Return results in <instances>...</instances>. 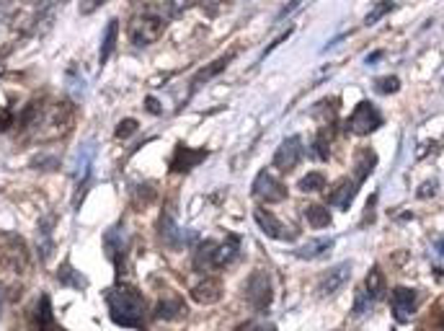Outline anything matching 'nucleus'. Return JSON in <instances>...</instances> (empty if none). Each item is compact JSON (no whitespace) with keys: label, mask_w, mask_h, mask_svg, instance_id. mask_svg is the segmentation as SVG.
Listing matches in <instances>:
<instances>
[{"label":"nucleus","mask_w":444,"mask_h":331,"mask_svg":"<svg viewBox=\"0 0 444 331\" xmlns=\"http://www.w3.org/2000/svg\"><path fill=\"white\" fill-rule=\"evenodd\" d=\"M109 303V316L114 323L127 326V329H142L145 326V300L129 285H119L106 295Z\"/></svg>","instance_id":"nucleus-1"},{"label":"nucleus","mask_w":444,"mask_h":331,"mask_svg":"<svg viewBox=\"0 0 444 331\" xmlns=\"http://www.w3.org/2000/svg\"><path fill=\"white\" fill-rule=\"evenodd\" d=\"M271 298H274V292H271V279L264 269H256L246 282V300L248 305L256 310V313H266L268 305H271Z\"/></svg>","instance_id":"nucleus-2"},{"label":"nucleus","mask_w":444,"mask_h":331,"mask_svg":"<svg viewBox=\"0 0 444 331\" xmlns=\"http://www.w3.org/2000/svg\"><path fill=\"white\" fill-rule=\"evenodd\" d=\"M165 29V21L158 19V16H137V19L129 23V39L137 47H147L153 41L160 39V34Z\"/></svg>","instance_id":"nucleus-3"},{"label":"nucleus","mask_w":444,"mask_h":331,"mask_svg":"<svg viewBox=\"0 0 444 331\" xmlns=\"http://www.w3.org/2000/svg\"><path fill=\"white\" fill-rule=\"evenodd\" d=\"M380 124H382V117H380V112H377V106L370 101H361L359 106L354 109V114L349 117V124H346V127H349L354 134H370V132H374Z\"/></svg>","instance_id":"nucleus-4"},{"label":"nucleus","mask_w":444,"mask_h":331,"mask_svg":"<svg viewBox=\"0 0 444 331\" xmlns=\"http://www.w3.org/2000/svg\"><path fill=\"white\" fill-rule=\"evenodd\" d=\"M253 197L261 202H282L287 197V186L282 184L279 179H274V174L261 171L253 181Z\"/></svg>","instance_id":"nucleus-5"},{"label":"nucleus","mask_w":444,"mask_h":331,"mask_svg":"<svg viewBox=\"0 0 444 331\" xmlns=\"http://www.w3.org/2000/svg\"><path fill=\"white\" fill-rule=\"evenodd\" d=\"M299 158H302V140H299L297 134H292L287 140H282V145L277 148L274 166H277L279 171H292L299 163Z\"/></svg>","instance_id":"nucleus-6"},{"label":"nucleus","mask_w":444,"mask_h":331,"mask_svg":"<svg viewBox=\"0 0 444 331\" xmlns=\"http://www.w3.org/2000/svg\"><path fill=\"white\" fill-rule=\"evenodd\" d=\"M416 303H419V295L413 288H395L390 292V305L392 313L398 321H408L416 310Z\"/></svg>","instance_id":"nucleus-7"},{"label":"nucleus","mask_w":444,"mask_h":331,"mask_svg":"<svg viewBox=\"0 0 444 331\" xmlns=\"http://www.w3.org/2000/svg\"><path fill=\"white\" fill-rule=\"evenodd\" d=\"M256 223H258V228L266 233L268 238H277V241H295V230H287V225L282 223V220H277V217L271 215L268 210H256Z\"/></svg>","instance_id":"nucleus-8"},{"label":"nucleus","mask_w":444,"mask_h":331,"mask_svg":"<svg viewBox=\"0 0 444 331\" xmlns=\"http://www.w3.org/2000/svg\"><path fill=\"white\" fill-rule=\"evenodd\" d=\"M349 277H351V261L336 264L333 269L326 272V277L320 282V295H333V292H339V290L346 285V279Z\"/></svg>","instance_id":"nucleus-9"},{"label":"nucleus","mask_w":444,"mask_h":331,"mask_svg":"<svg viewBox=\"0 0 444 331\" xmlns=\"http://www.w3.org/2000/svg\"><path fill=\"white\" fill-rule=\"evenodd\" d=\"M207 158L204 150H191V148H186V145H178L173 153V161H171V171H189V168H194L199 166L202 161Z\"/></svg>","instance_id":"nucleus-10"},{"label":"nucleus","mask_w":444,"mask_h":331,"mask_svg":"<svg viewBox=\"0 0 444 331\" xmlns=\"http://www.w3.org/2000/svg\"><path fill=\"white\" fill-rule=\"evenodd\" d=\"M191 298L196 303H202V305H212V303H217V300L222 298V282H217V279H202L191 290Z\"/></svg>","instance_id":"nucleus-11"},{"label":"nucleus","mask_w":444,"mask_h":331,"mask_svg":"<svg viewBox=\"0 0 444 331\" xmlns=\"http://www.w3.org/2000/svg\"><path fill=\"white\" fill-rule=\"evenodd\" d=\"M357 189L359 186L354 184V181H339V186L330 192V197H328V202L333 207H339V210H349L351 207V202H354V197H357Z\"/></svg>","instance_id":"nucleus-12"},{"label":"nucleus","mask_w":444,"mask_h":331,"mask_svg":"<svg viewBox=\"0 0 444 331\" xmlns=\"http://www.w3.org/2000/svg\"><path fill=\"white\" fill-rule=\"evenodd\" d=\"M155 316H158V319H163V321L184 319V316H186V303L181 298L158 300V305H155Z\"/></svg>","instance_id":"nucleus-13"},{"label":"nucleus","mask_w":444,"mask_h":331,"mask_svg":"<svg viewBox=\"0 0 444 331\" xmlns=\"http://www.w3.org/2000/svg\"><path fill=\"white\" fill-rule=\"evenodd\" d=\"M237 248H240V238L237 236H227L222 243L217 241L215 246V269L217 267H227L233 259L237 257Z\"/></svg>","instance_id":"nucleus-14"},{"label":"nucleus","mask_w":444,"mask_h":331,"mask_svg":"<svg viewBox=\"0 0 444 331\" xmlns=\"http://www.w3.org/2000/svg\"><path fill=\"white\" fill-rule=\"evenodd\" d=\"M158 233H160V241H163L165 246L178 248V243H181V228L176 225V220H173L171 212H165V215L160 217V223H158Z\"/></svg>","instance_id":"nucleus-15"},{"label":"nucleus","mask_w":444,"mask_h":331,"mask_svg":"<svg viewBox=\"0 0 444 331\" xmlns=\"http://www.w3.org/2000/svg\"><path fill=\"white\" fill-rule=\"evenodd\" d=\"M361 290H364V295H367L370 303H374V300H380L382 295H385V277H382L380 267L370 269V274H367V279H364Z\"/></svg>","instance_id":"nucleus-16"},{"label":"nucleus","mask_w":444,"mask_h":331,"mask_svg":"<svg viewBox=\"0 0 444 331\" xmlns=\"http://www.w3.org/2000/svg\"><path fill=\"white\" fill-rule=\"evenodd\" d=\"M215 246L217 241H202L194 254V267L202 269H215Z\"/></svg>","instance_id":"nucleus-17"},{"label":"nucleus","mask_w":444,"mask_h":331,"mask_svg":"<svg viewBox=\"0 0 444 331\" xmlns=\"http://www.w3.org/2000/svg\"><path fill=\"white\" fill-rule=\"evenodd\" d=\"M305 220H308L310 228H315V230H320V228H328L330 225V212L328 207L323 205H308L305 207Z\"/></svg>","instance_id":"nucleus-18"},{"label":"nucleus","mask_w":444,"mask_h":331,"mask_svg":"<svg viewBox=\"0 0 444 331\" xmlns=\"http://www.w3.org/2000/svg\"><path fill=\"white\" fill-rule=\"evenodd\" d=\"M52 321H54V316H52L50 298H47V295H41V298H39V310L34 313V323H36V329H39V331H50Z\"/></svg>","instance_id":"nucleus-19"},{"label":"nucleus","mask_w":444,"mask_h":331,"mask_svg":"<svg viewBox=\"0 0 444 331\" xmlns=\"http://www.w3.org/2000/svg\"><path fill=\"white\" fill-rule=\"evenodd\" d=\"M333 246V241L330 238H318V241H308L305 246L299 248L297 251V257H302V259H315V257H320V254H326L328 248Z\"/></svg>","instance_id":"nucleus-20"},{"label":"nucleus","mask_w":444,"mask_h":331,"mask_svg":"<svg viewBox=\"0 0 444 331\" xmlns=\"http://www.w3.org/2000/svg\"><path fill=\"white\" fill-rule=\"evenodd\" d=\"M374 163H377V158H374L372 150H359V155H357V176H359V179H367V176L372 174Z\"/></svg>","instance_id":"nucleus-21"},{"label":"nucleus","mask_w":444,"mask_h":331,"mask_svg":"<svg viewBox=\"0 0 444 331\" xmlns=\"http://www.w3.org/2000/svg\"><path fill=\"white\" fill-rule=\"evenodd\" d=\"M323 186H326V176L320 174V171H310V174L299 179V189L302 192H320Z\"/></svg>","instance_id":"nucleus-22"},{"label":"nucleus","mask_w":444,"mask_h":331,"mask_svg":"<svg viewBox=\"0 0 444 331\" xmlns=\"http://www.w3.org/2000/svg\"><path fill=\"white\" fill-rule=\"evenodd\" d=\"M114 44H116V21H112V23H109V29H106L103 47H101V62L109 60V54L114 52Z\"/></svg>","instance_id":"nucleus-23"},{"label":"nucleus","mask_w":444,"mask_h":331,"mask_svg":"<svg viewBox=\"0 0 444 331\" xmlns=\"http://www.w3.org/2000/svg\"><path fill=\"white\" fill-rule=\"evenodd\" d=\"M390 10H392V3H388V0H385V3L374 6V8H372L367 16H364V23H367V26H372V23H377V21H380L385 13H390Z\"/></svg>","instance_id":"nucleus-24"},{"label":"nucleus","mask_w":444,"mask_h":331,"mask_svg":"<svg viewBox=\"0 0 444 331\" xmlns=\"http://www.w3.org/2000/svg\"><path fill=\"white\" fill-rule=\"evenodd\" d=\"M227 60H230V57H222V60H215V65H209L207 70H202V72H199V75H196L194 83H204L207 78H212V75H217V72H220V70H222V68H225V65H227Z\"/></svg>","instance_id":"nucleus-25"},{"label":"nucleus","mask_w":444,"mask_h":331,"mask_svg":"<svg viewBox=\"0 0 444 331\" xmlns=\"http://www.w3.org/2000/svg\"><path fill=\"white\" fill-rule=\"evenodd\" d=\"M235 331H277V326L268 323V321H246V323H240Z\"/></svg>","instance_id":"nucleus-26"},{"label":"nucleus","mask_w":444,"mask_h":331,"mask_svg":"<svg viewBox=\"0 0 444 331\" xmlns=\"http://www.w3.org/2000/svg\"><path fill=\"white\" fill-rule=\"evenodd\" d=\"M401 88V81L395 78V75H390V78H380L377 81V91L380 93H395Z\"/></svg>","instance_id":"nucleus-27"},{"label":"nucleus","mask_w":444,"mask_h":331,"mask_svg":"<svg viewBox=\"0 0 444 331\" xmlns=\"http://www.w3.org/2000/svg\"><path fill=\"white\" fill-rule=\"evenodd\" d=\"M134 130H137V122H134V119H124V122L116 127V137H119V140H124V137H129Z\"/></svg>","instance_id":"nucleus-28"},{"label":"nucleus","mask_w":444,"mask_h":331,"mask_svg":"<svg viewBox=\"0 0 444 331\" xmlns=\"http://www.w3.org/2000/svg\"><path fill=\"white\" fill-rule=\"evenodd\" d=\"M10 124H13V112H10L8 106H3L0 109V132H6Z\"/></svg>","instance_id":"nucleus-29"},{"label":"nucleus","mask_w":444,"mask_h":331,"mask_svg":"<svg viewBox=\"0 0 444 331\" xmlns=\"http://www.w3.org/2000/svg\"><path fill=\"white\" fill-rule=\"evenodd\" d=\"M315 155H318L320 161H326V158H328V140H323V134L315 140Z\"/></svg>","instance_id":"nucleus-30"},{"label":"nucleus","mask_w":444,"mask_h":331,"mask_svg":"<svg viewBox=\"0 0 444 331\" xmlns=\"http://www.w3.org/2000/svg\"><path fill=\"white\" fill-rule=\"evenodd\" d=\"M165 3H168V8H171L173 16H178V13L186 10V6H189V0H165Z\"/></svg>","instance_id":"nucleus-31"},{"label":"nucleus","mask_w":444,"mask_h":331,"mask_svg":"<svg viewBox=\"0 0 444 331\" xmlns=\"http://www.w3.org/2000/svg\"><path fill=\"white\" fill-rule=\"evenodd\" d=\"M101 3H103V0H91V3H83L81 10H83V13H91V10L96 8V6H101Z\"/></svg>","instance_id":"nucleus-32"},{"label":"nucleus","mask_w":444,"mask_h":331,"mask_svg":"<svg viewBox=\"0 0 444 331\" xmlns=\"http://www.w3.org/2000/svg\"><path fill=\"white\" fill-rule=\"evenodd\" d=\"M147 112H150V114H160V106H158V101H155V99H147Z\"/></svg>","instance_id":"nucleus-33"},{"label":"nucleus","mask_w":444,"mask_h":331,"mask_svg":"<svg viewBox=\"0 0 444 331\" xmlns=\"http://www.w3.org/2000/svg\"><path fill=\"white\" fill-rule=\"evenodd\" d=\"M202 3H204L207 8H215V6H220V3H222V0H202Z\"/></svg>","instance_id":"nucleus-34"},{"label":"nucleus","mask_w":444,"mask_h":331,"mask_svg":"<svg viewBox=\"0 0 444 331\" xmlns=\"http://www.w3.org/2000/svg\"><path fill=\"white\" fill-rule=\"evenodd\" d=\"M439 326H442V331H444V310H442V321H439Z\"/></svg>","instance_id":"nucleus-35"},{"label":"nucleus","mask_w":444,"mask_h":331,"mask_svg":"<svg viewBox=\"0 0 444 331\" xmlns=\"http://www.w3.org/2000/svg\"><path fill=\"white\" fill-rule=\"evenodd\" d=\"M439 254H444V241L439 243Z\"/></svg>","instance_id":"nucleus-36"}]
</instances>
